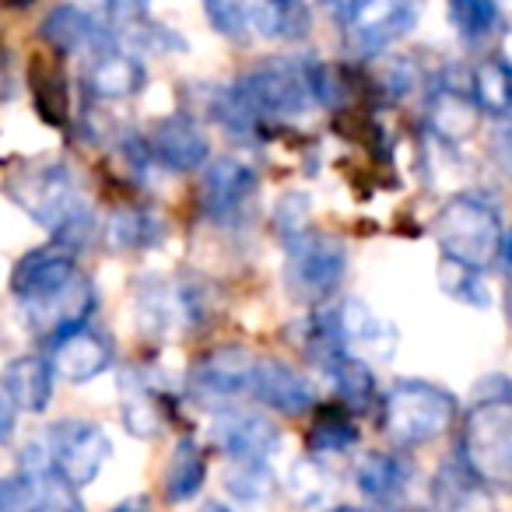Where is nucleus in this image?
Wrapping results in <instances>:
<instances>
[{
    "label": "nucleus",
    "instance_id": "obj_1",
    "mask_svg": "<svg viewBox=\"0 0 512 512\" xmlns=\"http://www.w3.org/2000/svg\"><path fill=\"white\" fill-rule=\"evenodd\" d=\"M235 92L256 120H299L334 102V74L299 57H274L242 74Z\"/></svg>",
    "mask_w": 512,
    "mask_h": 512
},
{
    "label": "nucleus",
    "instance_id": "obj_2",
    "mask_svg": "<svg viewBox=\"0 0 512 512\" xmlns=\"http://www.w3.org/2000/svg\"><path fill=\"white\" fill-rule=\"evenodd\" d=\"M15 197L64 246L85 242V235L92 232V204L85 200L78 179L67 165L53 162L29 172L15 190Z\"/></svg>",
    "mask_w": 512,
    "mask_h": 512
},
{
    "label": "nucleus",
    "instance_id": "obj_3",
    "mask_svg": "<svg viewBox=\"0 0 512 512\" xmlns=\"http://www.w3.org/2000/svg\"><path fill=\"white\" fill-rule=\"evenodd\" d=\"M432 235L442 253H446V260L474 267V271H484V267L495 264L505 242L495 207L488 200L474 197V193H460V197L446 200L432 221Z\"/></svg>",
    "mask_w": 512,
    "mask_h": 512
},
{
    "label": "nucleus",
    "instance_id": "obj_4",
    "mask_svg": "<svg viewBox=\"0 0 512 512\" xmlns=\"http://www.w3.org/2000/svg\"><path fill=\"white\" fill-rule=\"evenodd\" d=\"M463 467L484 488L512 491V397H484L463 418Z\"/></svg>",
    "mask_w": 512,
    "mask_h": 512
},
{
    "label": "nucleus",
    "instance_id": "obj_5",
    "mask_svg": "<svg viewBox=\"0 0 512 512\" xmlns=\"http://www.w3.org/2000/svg\"><path fill=\"white\" fill-rule=\"evenodd\" d=\"M204 11L211 29L232 43H253V39L295 43L313 29L306 0H204Z\"/></svg>",
    "mask_w": 512,
    "mask_h": 512
},
{
    "label": "nucleus",
    "instance_id": "obj_6",
    "mask_svg": "<svg viewBox=\"0 0 512 512\" xmlns=\"http://www.w3.org/2000/svg\"><path fill=\"white\" fill-rule=\"evenodd\" d=\"M456 418V400L442 386L425 379H404L383 400V428L393 446L414 449L449 432Z\"/></svg>",
    "mask_w": 512,
    "mask_h": 512
},
{
    "label": "nucleus",
    "instance_id": "obj_7",
    "mask_svg": "<svg viewBox=\"0 0 512 512\" xmlns=\"http://www.w3.org/2000/svg\"><path fill=\"white\" fill-rule=\"evenodd\" d=\"M348 274V249L337 235L306 232L285 239V288L302 306H320Z\"/></svg>",
    "mask_w": 512,
    "mask_h": 512
},
{
    "label": "nucleus",
    "instance_id": "obj_8",
    "mask_svg": "<svg viewBox=\"0 0 512 512\" xmlns=\"http://www.w3.org/2000/svg\"><path fill=\"white\" fill-rule=\"evenodd\" d=\"M0 512H85L78 484H71L50 460L39 442L22 453V470L0 477Z\"/></svg>",
    "mask_w": 512,
    "mask_h": 512
},
{
    "label": "nucleus",
    "instance_id": "obj_9",
    "mask_svg": "<svg viewBox=\"0 0 512 512\" xmlns=\"http://www.w3.org/2000/svg\"><path fill=\"white\" fill-rule=\"evenodd\" d=\"M36 442L46 460H50L67 481L78 484V488L95 481L99 470L109 463V456H113V442H109V435L102 432L95 421L64 418L46 428Z\"/></svg>",
    "mask_w": 512,
    "mask_h": 512
},
{
    "label": "nucleus",
    "instance_id": "obj_10",
    "mask_svg": "<svg viewBox=\"0 0 512 512\" xmlns=\"http://www.w3.org/2000/svg\"><path fill=\"white\" fill-rule=\"evenodd\" d=\"M428 0H369L348 25V50L355 57H379L393 43L411 36L425 15Z\"/></svg>",
    "mask_w": 512,
    "mask_h": 512
},
{
    "label": "nucleus",
    "instance_id": "obj_11",
    "mask_svg": "<svg viewBox=\"0 0 512 512\" xmlns=\"http://www.w3.org/2000/svg\"><path fill=\"white\" fill-rule=\"evenodd\" d=\"M211 439L232 463H256L267 467L271 456L281 449V432L271 418L242 407H225L211 421Z\"/></svg>",
    "mask_w": 512,
    "mask_h": 512
},
{
    "label": "nucleus",
    "instance_id": "obj_12",
    "mask_svg": "<svg viewBox=\"0 0 512 512\" xmlns=\"http://www.w3.org/2000/svg\"><path fill=\"white\" fill-rule=\"evenodd\" d=\"M78 264H74L71 246L64 242H46L36 246L22 256L11 274V288H15V299L22 302V309L39 306V302L53 299L57 292H64L74 278H78Z\"/></svg>",
    "mask_w": 512,
    "mask_h": 512
},
{
    "label": "nucleus",
    "instance_id": "obj_13",
    "mask_svg": "<svg viewBox=\"0 0 512 512\" xmlns=\"http://www.w3.org/2000/svg\"><path fill=\"white\" fill-rule=\"evenodd\" d=\"M253 365L256 358L239 344L211 351L190 369V397L204 407H221L225 400L242 397V393H249Z\"/></svg>",
    "mask_w": 512,
    "mask_h": 512
},
{
    "label": "nucleus",
    "instance_id": "obj_14",
    "mask_svg": "<svg viewBox=\"0 0 512 512\" xmlns=\"http://www.w3.org/2000/svg\"><path fill=\"white\" fill-rule=\"evenodd\" d=\"M256 172L232 155H221L204 172V207L218 225H232L256 197Z\"/></svg>",
    "mask_w": 512,
    "mask_h": 512
},
{
    "label": "nucleus",
    "instance_id": "obj_15",
    "mask_svg": "<svg viewBox=\"0 0 512 512\" xmlns=\"http://www.w3.org/2000/svg\"><path fill=\"white\" fill-rule=\"evenodd\" d=\"M137 309H141V323L155 334H183L197 327L200 292L183 281H155L141 288Z\"/></svg>",
    "mask_w": 512,
    "mask_h": 512
},
{
    "label": "nucleus",
    "instance_id": "obj_16",
    "mask_svg": "<svg viewBox=\"0 0 512 512\" xmlns=\"http://www.w3.org/2000/svg\"><path fill=\"white\" fill-rule=\"evenodd\" d=\"M249 397L267 404L281 414H306L316 404V390L299 369H292L281 358H256L249 376Z\"/></svg>",
    "mask_w": 512,
    "mask_h": 512
},
{
    "label": "nucleus",
    "instance_id": "obj_17",
    "mask_svg": "<svg viewBox=\"0 0 512 512\" xmlns=\"http://www.w3.org/2000/svg\"><path fill=\"white\" fill-rule=\"evenodd\" d=\"M148 144H151V151H155L158 162H162V169H172V172L200 169V165L207 162V151H211L200 123L186 113L158 120L148 137Z\"/></svg>",
    "mask_w": 512,
    "mask_h": 512
},
{
    "label": "nucleus",
    "instance_id": "obj_18",
    "mask_svg": "<svg viewBox=\"0 0 512 512\" xmlns=\"http://www.w3.org/2000/svg\"><path fill=\"white\" fill-rule=\"evenodd\" d=\"M43 39L60 53H99L113 50V36L109 25H102L92 11L78 8V4H60L46 15L43 22Z\"/></svg>",
    "mask_w": 512,
    "mask_h": 512
},
{
    "label": "nucleus",
    "instance_id": "obj_19",
    "mask_svg": "<svg viewBox=\"0 0 512 512\" xmlns=\"http://www.w3.org/2000/svg\"><path fill=\"white\" fill-rule=\"evenodd\" d=\"M53 372L67 383H92L109 369V341L92 327H78L53 341Z\"/></svg>",
    "mask_w": 512,
    "mask_h": 512
},
{
    "label": "nucleus",
    "instance_id": "obj_20",
    "mask_svg": "<svg viewBox=\"0 0 512 512\" xmlns=\"http://www.w3.org/2000/svg\"><path fill=\"white\" fill-rule=\"evenodd\" d=\"M334 323L337 334H341L344 348H362L365 355L376 358H393V344H397V330L376 316L362 299H344L341 306L334 309Z\"/></svg>",
    "mask_w": 512,
    "mask_h": 512
},
{
    "label": "nucleus",
    "instance_id": "obj_21",
    "mask_svg": "<svg viewBox=\"0 0 512 512\" xmlns=\"http://www.w3.org/2000/svg\"><path fill=\"white\" fill-rule=\"evenodd\" d=\"M53 362L39 355H25L4 369V386H8L11 400L18 404V411L43 414L53 400Z\"/></svg>",
    "mask_w": 512,
    "mask_h": 512
},
{
    "label": "nucleus",
    "instance_id": "obj_22",
    "mask_svg": "<svg viewBox=\"0 0 512 512\" xmlns=\"http://www.w3.org/2000/svg\"><path fill=\"white\" fill-rule=\"evenodd\" d=\"M88 85L99 99H130V95L141 92L144 85V67L137 57L123 50H106L92 60V74H88Z\"/></svg>",
    "mask_w": 512,
    "mask_h": 512
},
{
    "label": "nucleus",
    "instance_id": "obj_23",
    "mask_svg": "<svg viewBox=\"0 0 512 512\" xmlns=\"http://www.w3.org/2000/svg\"><path fill=\"white\" fill-rule=\"evenodd\" d=\"M432 505L435 512H491L488 491L463 463L460 467L449 463V467L439 470L432 484Z\"/></svg>",
    "mask_w": 512,
    "mask_h": 512
},
{
    "label": "nucleus",
    "instance_id": "obj_24",
    "mask_svg": "<svg viewBox=\"0 0 512 512\" xmlns=\"http://www.w3.org/2000/svg\"><path fill=\"white\" fill-rule=\"evenodd\" d=\"M120 414L127 432L137 435V439H155L165 425V414L158 407L155 390L137 372H127L120 383Z\"/></svg>",
    "mask_w": 512,
    "mask_h": 512
},
{
    "label": "nucleus",
    "instance_id": "obj_25",
    "mask_svg": "<svg viewBox=\"0 0 512 512\" xmlns=\"http://www.w3.org/2000/svg\"><path fill=\"white\" fill-rule=\"evenodd\" d=\"M477 113H481V106L474 102V95L439 88L432 95V106H428V123L442 141H467L477 130Z\"/></svg>",
    "mask_w": 512,
    "mask_h": 512
},
{
    "label": "nucleus",
    "instance_id": "obj_26",
    "mask_svg": "<svg viewBox=\"0 0 512 512\" xmlns=\"http://www.w3.org/2000/svg\"><path fill=\"white\" fill-rule=\"evenodd\" d=\"M411 481V467L400 456L390 453H369L355 470V484L362 495H369L372 502H393L407 491Z\"/></svg>",
    "mask_w": 512,
    "mask_h": 512
},
{
    "label": "nucleus",
    "instance_id": "obj_27",
    "mask_svg": "<svg viewBox=\"0 0 512 512\" xmlns=\"http://www.w3.org/2000/svg\"><path fill=\"white\" fill-rule=\"evenodd\" d=\"M470 95L481 106V113L512 116V64L498 57L481 60L470 74Z\"/></svg>",
    "mask_w": 512,
    "mask_h": 512
},
{
    "label": "nucleus",
    "instance_id": "obj_28",
    "mask_svg": "<svg viewBox=\"0 0 512 512\" xmlns=\"http://www.w3.org/2000/svg\"><path fill=\"white\" fill-rule=\"evenodd\" d=\"M323 369L330 372V383H334L337 397H341L348 407L365 411V407L372 404V397H376V376H372V369L358 355L341 351V355L327 358Z\"/></svg>",
    "mask_w": 512,
    "mask_h": 512
},
{
    "label": "nucleus",
    "instance_id": "obj_29",
    "mask_svg": "<svg viewBox=\"0 0 512 512\" xmlns=\"http://www.w3.org/2000/svg\"><path fill=\"white\" fill-rule=\"evenodd\" d=\"M449 25L467 46H484L502 25L498 0H446Z\"/></svg>",
    "mask_w": 512,
    "mask_h": 512
},
{
    "label": "nucleus",
    "instance_id": "obj_30",
    "mask_svg": "<svg viewBox=\"0 0 512 512\" xmlns=\"http://www.w3.org/2000/svg\"><path fill=\"white\" fill-rule=\"evenodd\" d=\"M204 474H207V463H204V453L193 439H179L172 446V456H169V467H165V495L172 502H186L200 491L204 484Z\"/></svg>",
    "mask_w": 512,
    "mask_h": 512
},
{
    "label": "nucleus",
    "instance_id": "obj_31",
    "mask_svg": "<svg viewBox=\"0 0 512 512\" xmlns=\"http://www.w3.org/2000/svg\"><path fill=\"white\" fill-rule=\"evenodd\" d=\"M106 242L113 249H144L162 242V225L144 211H116L109 218Z\"/></svg>",
    "mask_w": 512,
    "mask_h": 512
},
{
    "label": "nucleus",
    "instance_id": "obj_32",
    "mask_svg": "<svg viewBox=\"0 0 512 512\" xmlns=\"http://www.w3.org/2000/svg\"><path fill=\"white\" fill-rule=\"evenodd\" d=\"M439 285H442V292H446L449 299H460V302L477 306V309L491 306L488 285H484L481 271H474V267H463V264H456V260H442Z\"/></svg>",
    "mask_w": 512,
    "mask_h": 512
},
{
    "label": "nucleus",
    "instance_id": "obj_33",
    "mask_svg": "<svg viewBox=\"0 0 512 512\" xmlns=\"http://www.w3.org/2000/svg\"><path fill=\"white\" fill-rule=\"evenodd\" d=\"M355 425L351 421H344L341 414H327V418H320L313 425V432H309V449H313L316 456H330V453H344L348 446H355Z\"/></svg>",
    "mask_w": 512,
    "mask_h": 512
},
{
    "label": "nucleus",
    "instance_id": "obj_34",
    "mask_svg": "<svg viewBox=\"0 0 512 512\" xmlns=\"http://www.w3.org/2000/svg\"><path fill=\"white\" fill-rule=\"evenodd\" d=\"M271 474L267 467H256V463H232L228 470V488H232L235 498L242 502H260V498L271 495Z\"/></svg>",
    "mask_w": 512,
    "mask_h": 512
},
{
    "label": "nucleus",
    "instance_id": "obj_35",
    "mask_svg": "<svg viewBox=\"0 0 512 512\" xmlns=\"http://www.w3.org/2000/svg\"><path fill=\"white\" fill-rule=\"evenodd\" d=\"M274 221H278V228H281L285 239L306 232V225H309V197L306 193H285L281 204H278V211H274Z\"/></svg>",
    "mask_w": 512,
    "mask_h": 512
},
{
    "label": "nucleus",
    "instance_id": "obj_36",
    "mask_svg": "<svg viewBox=\"0 0 512 512\" xmlns=\"http://www.w3.org/2000/svg\"><path fill=\"white\" fill-rule=\"evenodd\" d=\"M365 4H369V0H323V11H327L337 25H344V29H348Z\"/></svg>",
    "mask_w": 512,
    "mask_h": 512
},
{
    "label": "nucleus",
    "instance_id": "obj_37",
    "mask_svg": "<svg viewBox=\"0 0 512 512\" xmlns=\"http://www.w3.org/2000/svg\"><path fill=\"white\" fill-rule=\"evenodd\" d=\"M15 418H18V404L11 400L8 386L0 383V442L11 439V432H15Z\"/></svg>",
    "mask_w": 512,
    "mask_h": 512
},
{
    "label": "nucleus",
    "instance_id": "obj_38",
    "mask_svg": "<svg viewBox=\"0 0 512 512\" xmlns=\"http://www.w3.org/2000/svg\"><path fill=\"white\" fill-rule=\"evenodd\" d=\"M495 158L505 165V172H512V123H505L495 137Z\"/></svg>",
    "mask_w": 512,
    "mask_h": 512
},
{
    "label": "nucleus",
    "instance_id": "obj_39",
    "mask_svg": "<svg viewBox=\"0 0 512 512\" xmlns=\"http://www.w3.org/2000/svg\"><path fill=\"white\" fill-rule=\"evenodd\" d=\"M109 4H113V11L120 18H137L144 11V4H148V0H109Z\"/></svg>",
    "mask_w": 512,
    "mask_h": 512
},
{
    "label": "nucleus",
    "instance_id": "obj_40",
    "mask_svg": "<svg viewBox=\"0 0 512 512\" xmlns=\"http://www.w3.org/2000/svg\"><path fill=\"white\" fill-rule=\"evenodd\" d=\"M502 271H505V281H509V288H512V235H505V242H502Z\"/></svg>",
    "mask_w": 512,
    "mask_h": 512
},
{
    "label": "nucleus",
    "instance_id": "obj_41",
    "mask_svg": "<svg viewBox=\"0 0 512 512\" xmlns=\"http://www.w3.org/2000/svg\"><path fill=\"white\" fill-rule=\"evenodd\" d=\"M116 512H151V509L144 502H127V505H120Z\"/></svg>",
    "mask_w": 512,
    "mask_h": 512
},
{
    "label": "nucleus",
    "instance_id": "obj_42",
    "mask_svg": "<svg viewBox=\"0 0 512 512\" xmlns=\"http://www.w3.org/2000/svg\"><path fill=\"white\" fill-rule=\"evenodd\" d=\"M200 512H232V509H228V505H221V502H207Z\"/></svg>",
    "mask_w": 512,
    "mask_h": 512
},
{
    "label": "nucleus",
    "instance_id": "obj_43",
    "mask_svg": "<svg viewBox=\"0 0 512 512\" xmlns=\"http://www.w3.org/2000/svg\"><path fill=\"white\" fill-rule=\"evenodd\" d=\"M337 512H358V509H351V505H344V509H337Z\"/></svg>",
    "mask_w": 512,
    "mask_h": 512
}]
</instances>
